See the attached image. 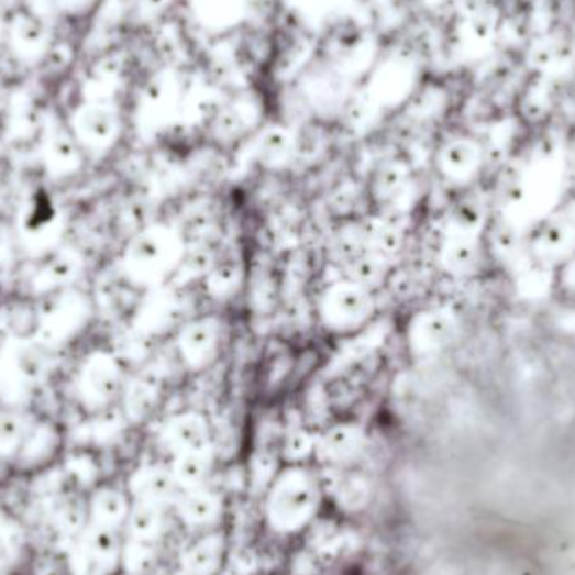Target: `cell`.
<instances>
[{
    "mask_svg": "<svg viewBox=\"0 0 575 575\" xmlns=\"http://www.w3.org/2000/svg\"><path fill=\"white\" fill-rule=\"evenodd\" d=\"M186 257L179 231L165 224L148 225L130 241L125 268L135 281L158 285L174 275Z\"/></svg>",
    "mask_w": 575,
    "mask_h": 575,
    "instance_id": "1",
    "label": "cell"
},
{
    "mask_svg": "<svg viewBox=\"0 0 575 575\" xmlns=\"http://www.w3.org/2000/svg\"><path fill=\"white\" fill-rule=\"evenodd\" d=\"M319 495V485L305 469L281 473L269 494L268 515L273 526L283 532L301 529L317 511Z\"/></svg>",
    "mask_w": 575,
    "mask_h": 575,
    "instance_id": "2",
    "label": "cell"
},
{
    "mask_svg": "<svg viewBox=\"0 0 575 575\" xmlns=\"http://www.w3.org/2000/svg\"><path fill=\"white\" fill-rule=\"evenodd\" d=\"M376 310L371 290L352 279L333 283L320 298L323 325L333 332H347L364 325Z\"/></svg>",
    "mask_w": 575,
    "mask_h": 575,
    "instance_id": "3",
    "label": "cell"
},
{
    "mask_svg": "<svg viewBox=\"0 0 575 575\" xmlns=\"http://www.w3.org/2000/svg\"><path fill=\"white\" fill-rule=\"evenodd\" d=\"M527 251L535 262L557 269L575 254V221L554 212L537 222L527 240Z\"/></svg>",
    "mask_w": 575,
    "mask_h": 575,
    "instance_id": "4",
    "label": "cell"
},
{
    "mask_svg": "<svg viewBox=\"0 0 575 575\" xmlns=\"http://www.w3.org/2000/svg\"><path fill=\"white\" fill-rule=\"evenodd\" d=\"M456 317L446 308H428L412 317L408 327V345L418 357L441 354L457 336Z\"/></svg>",
    "mask_w": 575,
    "mask_h": 575,
    "instance_id": "5",
    "label": "cell"
},
{
    "mask_svg": "<svg viewBox=\"0 0 575 575\" xmlns=\"http://www.w3.org/2000/svg\"><path fill=\"white\" fill-rule=\"evenodd\" d=\"M63 450L59 429L49 421L31 422L24 443L11 468L21 475H36L54 465Z\"/></svg>",
    "mask_w": 575,
    "mask_h": 575,
    "instance_id": "6",
    "label": "cell"
},
{
    "mask_svg": "<svg viewBox=\"0 0 575 575\" xmlns=\"http://www.w3.org/2000/svg\"><path fill=\"white\" fill-rule=\"evenodd\" d=\"M222 327L215 317L190 320L177 333V351L192 371L211 364L221 349Z\"/></svg>",
    "mask_w": 575,
    "mask_h": 575,
    "instance_id": "7",
    "label": "cell"
},
{
    "mask_svg": "<svg viewBox=\"0 0 575 575\" xmlns=\"http://www.w3.org/2000/svg\"><path fill=\"white\" fill-rule=\"evenodd\" d=\"M485 165V152L468 139L451 140L438 152L436 167L441 177L453 186L475 183Z\"/></svg>",
    "mask_w": 575,
    "mask_h": 575,
    "instance_id": "8",
    "label": "cell"
},
{
    "mask_svg": "<svg viewBox=\"0 0 575 575\" xmlns=\"http://www.w3.org/2000/svg\"><path fill=\"white\" fill-rule=\"evenodd\" d=\"M31 559V537L24 520L0 500V575H21Z\"/></svg>",
    "mask_w": 575,
    "mask_h": 575,
    "instance_id": "9",
    "label": "cell"
},
{
    "mask_svg": "<svg viewBox=\"0 0 575 575\" xmlns=\"http://www.w3.org/2000/svg\"><path fill=\"white\" fill-rule=\"evenodd\" d=\"M123 371L119 361L107 352H98L85 365L81 386L91 405L107 406L122 390Z\"/></svg>",
    "mask_w": 575,
    "mask_h": 575,
    "instance_id": "10",
    "label": "cell"
},
{
    "mask_svg": "<svg viewBox=\"0 0 575 575\" xmlns=\"http://www.w3.org/2000/svg\"><path fill=\"white\" fill-rule=\"evenodd\" d=\"M162 443L174 456L211 447V428L208 419L197 412H183L168 419L162 429Z\"/></svg>",
    "mask_w": 575,
    "mask_h": 575,
    "instance_id": "11",
    "label": "cell"
},
{
    "mask_svg": "<svg viewBox=\"0 0 575 575\" xmlns=\"http://www.w3.org/2000/svg\"><path fill=\"white\" fill-rule=\"evenodd\" d=\"M132 498L117 486L97 485L86 498V520L111 529H125Z\"/></svg>",
    "mask_w": 575,
    "mask_h": 575,
    "instance_id": "12",
    "label": "cell"
},
{
    "mask_svg": "<svg viewBox=\"0 0 575 575\" xmlns=\"http://www.w3.org/2000/svg\"><path fill=\"white\" fill-rule=\"evenodd\" d=\"M482 240L476 237L453 236L447 234L444 243L441 244L440 263L444 272L451 276L475 275L482 266L483 250Z\"/></svg>",
    "mask_w": 575,
    "mask_h": 575,
    "instance_id": "13",
    "label": "cell"
},
{
    "mask_svg": "<svg viewBox=\"0 0 575 575\" xmlns=\"http://www.w3.org/2000/svg\"><path fill=\"white\" fill-rule=\"evenodd\" d=\"M364 441V431L358 425L343 422V424L332 425L322 438H319L317 454H320L327 463L343 465L361 454Z\"/></svg>",
    "mask_w": 575,
    "mask_h": 575,
    "instance_id": "14",
    "label": "cell"
},
{
    "mask_svg": "<svg viewBox=\"0 0 575 575\" xmlns=\"http://www.w3.org/2000/svg\"><path fill=\"white\" fill-rule=\"evenodd\" d=\"M176 486L170 468L145 466L136 469L130 478L129 495L132 501L164 505L174 495Z\"/></svg>",
    "mask_w": 575,
    "mask_h": 575,
    "instance_id": "15",
    "label": "cell"
},
{
    "mask_svg": "<svg viewBox=\"0 0 575 575\" xmlns=\"http://www.w3.org/2000/svg\"><path fill=\"white\" fill-rule=\"evenodd\" d=\"M519 268L517 290L526 300L542 301L552 290H557V276L551 266L542 265L527 256L523 263H519Z\"/></svg>",
    "mask_w": 575,
    "mask_h": 575,
    "instance_id": "16",
    "label": "cell"
},
{
    "mask_svg": "<svg viewBox=\"0 0 575 575\" xmlns=\"http://www.w3.org/2000/svg\"><path fill=\"white\" fill-rule=\"evenodd\" d=\"M162 527H164L162 505L132 501L123 533H125V539L155 542L161 535Z\"/></svg>",
    "mask_w": 575,
    "mask_h": 575,
    "instance_id": "17",
    "label": "cell"
},
{
    "mask_svg": "<svg viewBox=\"0 0 575 575\" xmlns=\"http://www.w3.org/2000/svg\"><path fill=\"white\" fill-rule=\"evenodd\" d=\"M362 246L365 247V253L374 254L386 262L387 257L399 253L402 247V234L399 229L394 228L389 222L380 221V219H372L358 233Z\"/></svg>",
    "mask_w": 575,
    "mask_h": 575,
    "instance_id": "18",
    "label": "cell"
},
{
    "mask_svg": "<svg viewBox=\"0 0 575 575\" xmlns=\"http://www.w3.org/2000/svg\"><path fill=\"white\" fill-rule=\"evenodd\" d=\"M297 151L295 140L283 129H269L259 136L256 145V157L266 168L285 167Z\"/></svg>",
    "mask_w": 575,
    "mask_h": 575,
    "instance_id": "19",
    "label": "cell"
},
{
    "mask_svg": "<svg viewBox=\"0 0 575 575\" xmlns=\"http://www.w3.org/2000/svg\"><path fill=\"white\" fill-rule=\"evenodd\" d=\"M211 465V451H193V453L174 456L170 469L177 486H183L187 490H196L208 478Z\"/></svg>",
    "mask_w": 575,
    "mask_h": 575,
    "instance_id": "20",
    "label": "cell"
},
{
    "mask_svg": "<svg viewBox=\"0 0 575 575\" xmlns=\"http://www.w3.org/2000/svg\"><path fill=\"white\" fill-rule=\"evenodd\" d=\"M486 224H488L486 209L476 200H463L454 206L451 212L447 234L482 240L483 234L486 233Z\"/></svg>",
    "mask_w": 575,
    "mask_h": 575,
    "instance_id": "21",
    "label": "cell"
},
{
    "mask_svg": "<svg viewBox=\"0 0 575 575\" xmlns=\"http://www.w3.org/2000/svg\"><path fill=\"white\" fill-rule=\"evenodd\" d=\"M409 183H411V172L406 164L390 162L377 172L372 192L379 202H390L408 190Z\"/></svg>",
    "mask_w": 575,
    "mask_h": 575,
    "instance_id": "22",
    "label": "cell"
},
{
    "mask_svg": "<svg viewBox=\"0 0 575 575\" xmlns=\"http://www.w3.org/2000/svg\"><path fill=\"white\" fill-rule=\"evenodd\" d=\"M221 539L218 537H208L193 543L190 551L186 554V564L184 571L192 575H214L222 561Z\"/></svg>",
    "mask_w": 575,
    "mask_h": 575,
    "instance_id": "23",
    "label": "cell"
},
{
    "mask_svg": "<svg viewBox=\"0 0 575 575\" xmlns=\"http://www.w3.org/2000/svg\"><path fill=\"white\" fill-rule=\"evenodd\" d=\"M221 510V501L211 491L190 490L186 500L180 505V515L189 526H208L214 522Z\"/></svg>",
    "mask_w": 575,
    "mask_h": 575,
    "instance_id": "24",
    "label": "cell"
},
{
    "mask_svg": "<svg viewBox=\"0 0 575 575\" xmlns=\"http://www.w3.org/2000/svg\"><path fill=\"white\" fill-rule=\"evenodd\" d=\"M31 422H25L18 414H0V462L9 463L12 466L25 434H27Z\"/></svg>",
    "mask_w": 575,
    "mask_h": 575,
    "instance_id": "25",
    "label": "cell"
},
{
    "mask_svg": "<svg viewBox=\"0 0 575 575\" xmlns=\"http://www.w3.org/2000/svg\"><path fill=\"white\" fill-rule=\"evenodd\" d=\"M158 390L148 380H136L126 390L125 411L133 421L148 418L157 408Z\"/></svg>",
    "mask_w": 575,
    "mask_h": 575,
    "instance_id": "26",
    "label": "cell"
},
{
    "mask_svg": "<svg viewBox=\"0 0 575 575\" xmlns=\"http://www.w3.org/2000/svg\"><path fill=\"white\" fill-rule=\"evenodd\" d=\"M243 273L236 263H222L206 275V290L215 300H225L236 294Z\"/></svg>",
    "mask_w": 575,
    "mask_h": 575,
    "instance_id": "27",
    "label": "cell"
},
{
    "mask_svg": "<svg viewBox=\"0 0 575 575\" xmlns=\"http://www.w3.org/2000/svg\"><path fill=\"white\" fill-rule=\"evenodd\" d=\"M386 262L380 257L374 256V254H362V256L355 257L351 265V278L352 281L358 283V285L365 286L368 290H372L374 286L383 283L384 276H386Z\"/></svg>",
    "mask_w": 575,
    "mask_h": 575,
    "instance_id": "28",
    "label": "cell"
},
{
    "mask_svg": "<svg viewBox=\"0 0 575 575\" xmlns=\"http://www.w3.org/2000/svg\"><path fill=\"white\" fill-rule=\"evenodd\" d=\"M317 446H319V440L313 434L308 433L305 429H295L286 436L283 454L288 462L297 465V463L308 460L311 454L317 453Z\"/></svg>",
    "mask_w": 575,
    "mask_h": 575,
    "instance_id": "29",
    "label": "cell"
},
{
    "mask_svg": "<svg viewBox=\"0 0 575 575\" xmlns=\"http://www.w3.org/2000/svg\"><path fill=\"white\" fill-rule=\"evenodd\" d=\"M365 486L361 479H347L340 485V498L349 508H358L365 501Z\"/></svg>",
    "mask_w": 575,
    "mask_h": 575,
    "instance_id": "30",
    "label": "cell"
},
{
    "mask_svg": "<svg viewBox=\"0 0 575 575\" xmlns=\"http://www.w3.org/2000/svg\"><path fill=\"white\" fill-rule=\"evenodd\" d=\"M555 276H557V290L575 300V254L555 269Z\"/></svg>",
    "mask_w": 575,
    "mask_h": 575,
    "instance_id": "31",
    "label": "cell"
}]
</instances>
